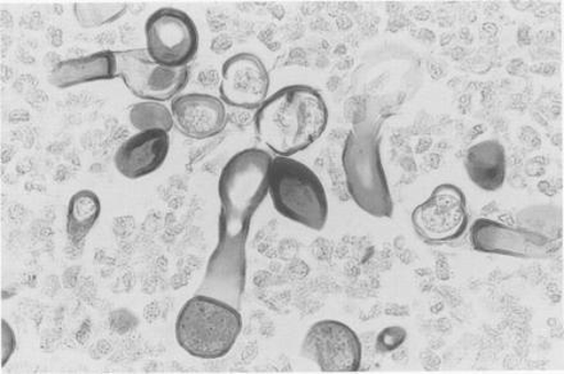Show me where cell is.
Wrapping results in <instances>:
<instances>
[{"instance_id":"obj_4","label":"cell","mask_w":564,"mask_h":374,"mask_svg":"<svg viewBox=\"0 0 564 374\" xmlns=\"http://www.w3.org/2000/svg\"><path fill=\"white\" fill-rule=\"evenodd\" d=\"M242 330L240 310L214 296L195 294L176 319L180 348L198 360L215 361L229 354Z\"/></svg>"},{"instance_id":"obj_16","label":"cell","mask_w":564,"mask_h":374,"mask_svg":"<svg viewBox=\"0 0 564 374\" xmlns=\"http://www.w3.org/2000/svg\"><path fill=\"white\" fill-rule=\"evenodd\" d=\"M101 205L98 195L80 190L70 197L67 208L66 232L69 243L80 248L99 220Z\"/></svg>"},{"instance_id":"obj_2","label":"cell","mask_w":564,"mask_h":374,"mask_svg":"<svg viewBox=\"0 0 564 374\" xmlns=\"http://www.w3.org/2000/svg\"><path fill=\"white\" fill-rule=\"evenodd\" d=\"M328 123L323 96L305 85H290L273 92L257 109L258 139L279 157H292L317 142Z\"/></svg>"},{"instance_id":"obj_8","label":"cell","mask_w":564,"mask_h":374,"mask_svg":"<svg viewBox=\"0 0 564 374\" xmlns=\"http://www.w3.org/2000/svg\"><path fill=\"white\" fill-rule=\"evenodd\" d=\"M411 220L414 232L425 243H453L464 237L468 229L466 195L456 185H438L427 200L413 209Z\"/></svg>"},{"instance_id":"obj_7","label":"cell","mask_w":564,"mask_h":374,"mask_svg":"<svg viewBox=\"0 0 564 374\" xmlns=\"http://www.w3.org/2000/svg\"><path fill=\"white\" fill-rule=\"evenodd\" d=\"M145 44L156 64L189 67L199 50V33L189 14L176 8L155 11L145 23Z\"/></svg>"},{"instance_id":"obj_14","label":"cell","mask_w":564,"mask_h":374,"mask_svg":"<svg viewBox=\"0 0 564 374\" xmlns=\"http://www.w3.org/2000/svg\"><path fill=\"white\" fill-rule=\"evenodd\" d=\"M117 79L115 52L104 51L89 56L59 62L50 75V84L57 89Z\"/></svg>"},{"instance_id":"obj_11","label":"cell","mask_w":564,"mask_h":374,"mask_svg":"<svg viewBox=\"0 0 564 374\" xmlns=\"http://www.w3.org/2000/svg\"><path fill=\"white\" fill-rule=\"evenodd\" d=\"M221 75L219 99L227 106L257 111L269 98V69L256 54H235L226 59Z\"/></svg>"},{"instance_id":"obj_18","label":"cell","mask_w":564,"mask_h":374,"mask_svg":"<svg viewBox=\"0 0 564 374\" xmlns=\"http://www.w3.org/2000/svg\"><path fill=\"white\" fill-rule=\"evenodd\" d=\"M124 3H75V19L83 29H97L120 20L128 12Z\"/></svg>"},{"instance_id":"obj_13","label":"cell","mask_w":564,"mask_h":374,"mask_svg":"<svg viewBox=\"0 0 564 374\" xmlns=\"http://www.w3.org/2000/svg\"><path fill=\"white\" fill-rule=\"evenodd\" d=\"M170 153L169 132L140 131L121 144L115 154L116 169L129 180L152 175L166 162Z\"/></svg>"},{"instance_id":"obj_6","label":"cell","mask_w":564,"mask_h":374,"mask_svg":"<svg viewBox=\"0 0 564 374\" xmlns=\"http://www.w3.org/2000/svg\"><path fill=\"white\" fill-rule=\"evenodd\" d=\"M116 76L134 96L145 101L174 100L191 80V68L156 64L147 50L115 52Z\"/></svg>"},{"instance_id":"obj_1","label":"cell","mask_w":564,"mask_h":374,"mask_svg":"<svg viewBox=\"0 0 564 374\" xmlns=\"http://www.w3.org/2000/svg\"><path fill=\"white\" fill-rule=\"evenodd\" d=\"M271 154L249 147L231 157L218 180V240L197 294L241 309L250 223L270 190Z\"/></svg>"},{"instance_id":"obj_15","label":"cell","mask_w":564,"mask_h":374,"mask_svg":"<svg viewBox=\"0 0 564 374\" xmlns=\"http://www.w3.org/2000/svg\"><path fill=\"white\" fill-rule=\"evenodd\" d=\"M466 173L479 189L488 193L503 187L507 177V154L498 140H484L469 147L465 160Z\"/></svg>"},{"instance_id":"obj_9","label":"cell","mask_w":564,"mask_h":374,"mask_svg":"<svg viewBox=\"0 0 564 374\" xmlns=\"http://www.w3.org/2000/svg\"><path fill=\"white\" fill-rule=\"evenodd\" d=\"M302 355L325 373H352L362 364V344L348 324L325 319L305 333Z\"/></svg>"},{"instance_id":"obj_17","label":"cell","mask_w":564,"mask_h":374,"mask_svg":"<svg viewBox=\"0 0 564 374\" xmlns=\"http://www.w3.org/2000/svg\"><path fill=\"white\" fill-rule=\"evenodd\" d=\"M129 121L139 132L149 130L170 132L175 128L171 108L160 101H139L130 108Z\"/></svg>"},{"instance_id":"obj_12","label":"cell","mask_w":564,"mask_h":374,"mask_svg":"<svg viewBox=\"0 0 564 374\" xmlns=\"http://www.w3.org/2000/svg\"><path fill=\"white\" fill-rule=\"evenodd\" d=\"M171 112L180 134L194 140L215 138L227 123L224 101L209 94H180L171 100Z\"/></svg>"},{"instance_id":"obj_5","label":"cell","mask_w":564,"mask_h":374,"mask_svg":"<svg viewBox=\"0 0 564 374\" xmlns=\"http://www.w3.org/2000/svg\"><path fill=\"white\" fill-rule=\"evenodd\" d=\"M269 194L273 207L286 220L313 231L325 229L328 218L325 186L303 162L279 155L273 158Z\"/></svg>"},{"instance_id":"obj_19","label":"cell","mask_w":564,"mask_h":374,"mask_svg":"<svg viewBox=\"0 0 564 374\" xmlns=\"http://www.w3.org/2000/svg\"><path fill=\"white\" fill-rule=\"evenodd\" d=\"M406 337H409V333H406L404 327H387V329L380 331L378 339H376V350H378L380 354L393 353L404 344Z\"/></svg>"},{"instance_id":"obj_10","label":"cell","mask_w":564,"mask_h":374,"mask_svg":"<svg viewBox=\"0 0 564 374\" xmlns=\"http://www.w3.org/2000/svg\"><path fill=\"white\" fill-rule=\"evenodd\" d=\"M476 252L512 256L520 260H545L555 251L554 241L527 228L479 218L469 232Z\"/></svg>"},{"instance_id":"obj_20","label":"cell","mask_w":564,"mask_h":374,"mask_svg":"<svg viewBox=\"0 0 564 374\" xmlns=\"http://www.w3.org/2000/svg\"><path fill=\"white\" fill-rule=\"evenodd\" d=\"M0 346H2L0 350H2V369H4L14 354L15 346H18L15 333L11 324L8 323L6 319H2V342H0Z\"/></svg>"},{"instance_id":"obj_3","label":"cell","mask_w":564,"mask_h":374,"mask_svg":"<svg viewBox=\"0 0 564 374\" xmlns=\"http://www.w3.org/2000/svg\"><path fill=\"white\" fill-rule=\"evenodd\" d=\"M382 122V117L378 120L370 116L352 124L341 163L347 190L358 208L376 218H390L394 201L381 160Z\"/></svg>"}]
</instances>
